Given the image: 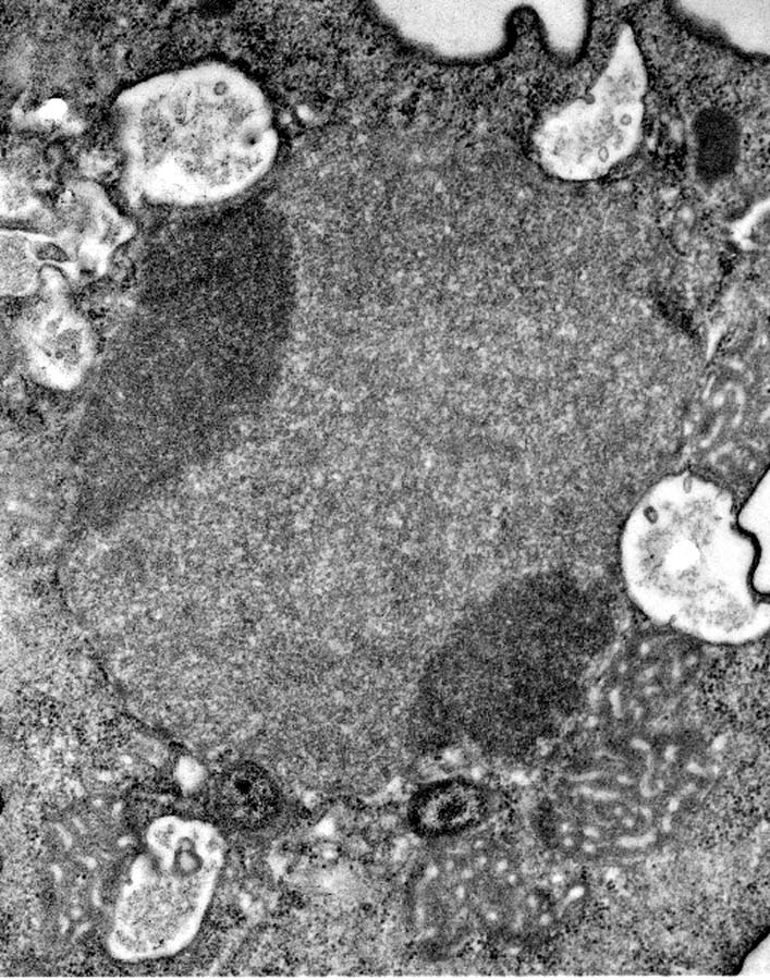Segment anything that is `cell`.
<instances>
[{
    "label": "cell",
    "mask_w": 770,
    "mask_h": 980,
    "mask_svg": "<svg viewBox=\"0 0 770 980\" xmlns=\"http://www.w3.org/2000/svg\"><path fill=\"white\" fill-rule=\"evenodd\" d=\"M768 644L719 660L706 679L708 709L735 728L761 731L769 724Z\"/></svg>",
    "instance_id": "6da1fadb"
},
{
    "label": "cell",
    "mask_w": 770,
    "mask_h": 980,
    "mask_svg": "<svg viewBox=\"0 0 770 980\" xmlns=\"http://www.w3.org/2000/svg\"><path fill=\"white\" fill-rule=\"evenodd\" d=\"M215 808L219 818L229 825L259 829L277 816L280 792L264 768L246 762L233 767L219 780Z\"/></svg>",
    "instance_id": "7a4b0ae2"
},
{
    "label": "cell",
    "mask_w": 770,
    "mask_h": 980,
    "mask_svg": "<svg viewBox=\"0 0 770 980\" xmlns=\"http://www.w3.org/2000/svg\"><path fill=\"white\" fill-rule=\"evenodd\" d=\"M65 112V103L59 99H51L41 108L40 115L48 122H56L62 119Z\"/></svg>",
    "instance_id": "3957f363"
}]
</instances>
